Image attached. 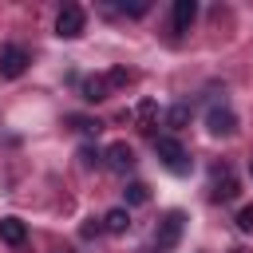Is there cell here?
Instances as JSON below:
<instances>
[{
    "mask_svg": "<svg viewBox=\"0 0 253 253\" xmlns=\"http://www.w3.org/2000/svg\"><path fill=\"white\" fill-rule=\"evenodd\" d=\"M182 233H186V213H182V210H170V213L158 221V229H154V245H158V253H170V249L182 241Z\"/></svg>",
    "mask_w": 253,
    "mask_h": 253,
    "instance_id": "cell-1",
    "label": "cell"
},
{
    "mask_svg": "<svg viewBox=\"0 0 253 253\" xmlns=\"http://www.w3.org/2000/svg\"><path fill=\"white\" fill-rule=\"evenodd\" d=\"M154 154L162 158V166L166 170H174V174H186L190 170V154L182 150V142L178 138H170V134H162V138H154Z\"/></svg>",
    "mask_w": 253,
    "mask_h": 253,
    "instance_id": "cell-2",
    "label": "cell"
},
{
    "mask_svg": "<svg viewBox=\"0 0 253 253\" xmlns=\"http://www.w3.org/2000/svg\"><path fill=\"white\" fill-rule=\"evenodd\" d=\"M83 24H87V12L79 4H63L59 16H55V36L59 40H75V36H83Z\"/></svg>",
    "mask_w": 253,
    "mask_h": 253,
    "instance_id": "cell-3",
    "label": "cell"
},
{
    "mask_svg": "<svg viewBox=\"0 0 253 253\" xmlns=\"http://www.w3.org/2000/svg\"><path fill=\"white\" fill-rule=\"evenodd\" d=\"M28 63H32V55H28L20 43L0 47V79H20V75L28 71Z\"/></svg>",
    "mask_w": 253,
    "mask_h": 253,
    "instance_id": "cell-4",
    "label": "cell"
},
{
    "mask_svg": "<svg viewBox=\"0 0 253 253\" xmlns=\"http://www.w3.org/2000/svg\"><path fill=\"white\" fill-rule=\"evenodd\" d=\"M170 20H174V36H186V32L194 28V20H198V4H194V0H174Z\"/></svg>",
    "mask_w": 253,
    "mask_h": 253,
    "instance_id": "cell-5",
    "label": "cell"
},
{
    "mask_svg": "<svg viewBox=\"0 0 253 253\" xmlns=\"http://www.w3.org/2000/svg\"><path fill=\"white\" fill-rule=\"evenodd\" d=\"M206 126H210V134H233V130H237V115H233L229 107H210Z\"/></svg>",
    "mask_w": 253,
    "mask_h": 253,
    "instance_id": "cell-6",
    "label": "cell"
},
{
    "mask_svg": "<svg viewBox=\"0 0 253 253\" xmlns=\"http://www.w3.org/2000/svg\"><path fill=\"white\" fill-rule=\"evenodd\" d=\"M237 198V178L229 166H217L213 170V202H233Z\"/></svg>",
    "mask_w": 253,
    "mask_h": 253,
    "instance_id": "cell-7",
    "label": "cell"
},
{
    "mask_svg": "<svg viewBox=\"0 0 253 253\" xmlns=\"http://www.w3.org/2000/svg\"><path fill=\"white\" fill-rule=\"evenodd\" d=\"M103 158H107V166H111V170H115V174H126V170H130V166H134V150H130V146H126V142H111V146H107V154H103Z\"/></svg>",
    "mask_w": 253,
    "mask_h": 253,
    "instance_id": "cell-8",
    "label": "cell"
},
{
    "mask_svg": "<svg viewBox=\"0 0 253 253\" xmlns=\"http://www.w3.org/2000/svg\"><path fill=\"white\" fill-rule=\"evenodd\" d=\"M0 241L4 245H24L28 241V225L20 217H0Z\"/></svg>",
    "mask_w": 253,
    "mask_h": 253,
    "instance_id": "cell-9",
    "label": "cell"
},
{
    "mask_svg": "<svg viewBox=\"0 0 253 253\" xmlns=\"http://www.w3.org/2000/svg\"><path fill=\"white\" fill-rule=\"evenodd\" d=\"M79 91H83V99H87V103H103V99L111 95V87H107V75H87Z\"/></svg>",
    "mask_w": 253,
    "mask_h": 253,
    "instance_id": "cell-10",
    "label": "cell"
},
{
    "mask_svg": "<svg viewBox=\"0 0 253 253\" xmlns=\"http://www.w3.org/2000/svg\"><path fill=\"white\" fill-rule=\"evenodd\" d=\"M103 229H107V233H126V229H130V213H126V206L107 210V213H103Z\"/></svg>",
    "mask_w": 253,
    "mask_h": 253,
    "instance_id": "cell-11",
    "label": "cell"
},
{
    "mask_svg": "<svg viewBox=\"0 0 253 253\" xmlns=\"http://www.w3.org/2000/svg\"><path fill=\"white\" fill-rule=\"evenodd\" d=\"M123 198H126V206H146V202H150V186H146V182H130V186L123 190Z\"/></svg>",
    "mask_w": 253,
    "mask_h": 253,
    "instance_id": "cell-12",
    "label": "cell"
},
{
    "mask_svg": "<svg viewBox=\"0 0 253 253\" xmlns=\"http://www.w3.org/2000/svg\"><path fill=\"white\" fill-rule=\"evenodd\" d=\"M154 115H158V103H154V99H142V103L134 107V119L142 123V130H150V126H154Z\"/></svg>",
    "mask_w": 253,
    "mask_h": 253,
    "instance_id": "cell-13",
    "label": "cell"
},
{
    "mask_svg": "<svg viewBox=\"0 0 253 253\" xmlns=\"http://www.w3.org/2000/svg\"><path fill=\"white\" fill-rule=\"evenodd\" d=\"M186 123H190V107H186V103H178V107L166 111V126H170V130H182Z\"/></svg>",
    "mask_w": 253,
    "mask_h": 253,
    "instance_id": "cell-14",
    "label": "cell"
},
{
    "mask_svg": "<svg viewBox=\"0 0 253 253\" xmlns=\"http://www.w3.org/2000/svg\"><path fill=\"white\" fill-rule=\"evenodd\" d=\"M71 126H75L79 134H99V130H103V123H99V119H87V115H71Z\"/></svg>",
    "mask_w": 253,
    "mask_h": 253,
    "instance_id": "cell-15",
    "label": "cell"
},
{
    "mask_svg": "<svg viewBox=\"0 0 253 253\" xmlns=\"http://www.w3.org/2000/svg\"><path fill=\"white\" fill-rule=\"evenodd\" d=\"M130 79H134V75H130L126 67H111V71H107V87H111V91H119V87H126Z\"/></svg>",
    "mask_w": 253,
    "mask_h": 253,
    "instance_id": "cell-16",
    "label": "cell"
},
{
    "mask_svg": "<svg viewBox=\"0 0 253 253\" xmlns=\"http://www.w3.org/2000/svg\"><path fill=\"white\" fill-rule=\"evenodd\" d=\"M237 229L241 233H253V206H241L237 210Z\"/></svg>",
    "mask_w": 253,
    "mask_h": 253,
    "instance_id": "cell-17",
    "label": "cell"
},
{
    "mask_svg": "<svg viewBox=\"0 0 253 253\" xmlns=\"http://www.w3.org/2000/svg\"><path fill=\"white\" fill-rule=\"evenodd\" d=\"M99 158H103V154H99L95 146H79V162H83L87 170H91V166H99Z\"/></svg>",
    "mask_w": 253,
    "mask_h": 253,
    "instance_id": "cell-18",
    "label": "cell"
},
{
    "mask_svg": "<svg viewBox=\"0 0 253 253\" xmlns=\"http://www.w3.org/2000/svg\"><path fill=\"white\" fill-rule=\"evenodd\" d=\"M119 8H123V12H126V16H142V12H146V8H150V4H146V0H130V4H126V0H123V4H119Z\"/></svg>",
    "mask_w": 253,
    "mask_h": 253,
    "instance_id": "cell-19",
    "label": "cell"
},
{
    "mask_svg": "<svg viewBox=\"0 0 253 253\" xmlns=\"http://www.w3.org/2000/svg\"><path fill=\"white\" fill-rule=\"evenodd\" d=\"M99 229H103V221H87V225H83V237H95Z\"/></svg>",
    "mask_w": 253,
    "mask_h": 253,
    "instance_id": "cell-20",
    "label": "cell"
},
{
    "mask_svg": "<svg viewBox=\"0 0 253 253\" xmlns=\"http://www.w3.org/2000/svg\"><path fill=\"white\" fill-rule=\"evenodd\" d=\"M249 174H253V162H249Z\"/></svg>",
    "mask_w": 253,
    "mask_h": 253,
    "instance_id": "cell-21",
    "label": "cell"
}]
</instances>
